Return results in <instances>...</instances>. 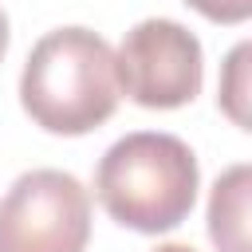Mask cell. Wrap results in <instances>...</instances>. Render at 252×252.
<instances>
[{
  "instance_id": "obj_1",
  "label": "cell",
  "mask_w": 252,
  "mask_h": 252,
  "mask_svg": "<svg viewBox=\"0 0 252 252\" xmlns=\"http://www.w3.org/2000/svg\"><path fill=\"white\" fill-rule=\"evenodd\" d=\"M118 98L114 51L91 28L47 32L20 75L24 114L47 134H91L114 114Z\"/></svg>"
},
{
  "instance_id": "obj_2",
  "label": "cell",
  "mask_w": 252,
  "mask_h": 252,
  "mask_svg": "<svg viewBox=\"0 0 252 252\" xmlns=\"http://www.w3.org/2000/svg\"><path fill=\"white\" fill-rule=\"evenodd\" d=\"M201 169L193 150L177 134L134 130L118 138L94 169V197L102 209L134 232L177 228L197 201Z\"/></svg>"
},
{
  "instance_id": "obj_3",
  "label": "cell",
  "mask_w": 252,
  "mask_h": 252,
  "mask_svg": "<svg viewBox=\"0 0 252 252\" xmlns=\"http://www.w3.org/2000/svg\"><path fill=\"white\" fill-rule=\"evenodd\" d=\"M91 193L75 173L32 169L0 201V252H87Z\"/></svg>"
},
{
  "instance_id": "obj_4",
  "label": "cell",
  "mask_w": 252,
  "mask_h": 252,
  "mask_svg": "<svg viewBox=\"0 0 252 252\" xmlns=\"http://www.w3.org/2000/svg\"><path fill=\"white\" fill-rule=\"evenodd\" d=\"M118 91L146 110H173L197 98L205 79L201 39L177 20H142L122 35L114 51Z\"/></svg>"
},
{
  "instance_id": "obj_5",
  "label": "cell",
  "mask_w": 252,
  "mask_h": 252,
  "mask_svg": "<svg viewBox=\"0 0 252 252\" xmlns=\"http://www.w3.org/2000/svg\"><path fill=\"white\" fill-rule=\"evenodd\" d=\"M248 193L252 169L232 165L217 177L209 197V240L220 252H248Z\"/></svg>"
},
{
  "instance_id": "obj_6",
  "label": "cell",
  "mask_w": 252,
  "mask_h": 252,
  "mask_svg": "<svg viewBox=\"0 0 252 252\" xmlns=\"http://www.w3.org/2000/svg\"><path fill=\"white\" fill-rule=\"evenodd\" d=\"M248 59H252V43H236L220 75V110L240 130H248Z\"/></svg>"
},
{
  "instance_id": "obj_7",
  "label": "cell",
  "mask_w": 252,
  "mask_h": 252,
  "mask_svg": "<svg viewBox=\"0 0 252 252\" xmlns=\"http://www.w3.org/2000/svg\"><path fill=\"white\" fill-rule=\"evenodd\" d=\"M213 24H244L252 16V0H185Z\"/></svg>"
},
{
  "instance_id": "obj_8",
  "label": "cell",
  "mask_w": 252,
  "mask_h": 252,
  "mask_svg": "<svg viewBox=\"0 0 252 252\" xmlns=\"http://www.w3.org/2000/svg\"><path fill=\"white\" fill-rule=\"evenodd\" d=\"M4 51H8V16L0 8V59H4Z\"/></svg>"
},
{
  "instance_id": "obj_9",
  "label": "cell",
  "mask_w": 252,
  "mask_h": 252,
  "mask_svg": "<svg viewBox=\"0 0 252 252\" xmlns=\"http://www.w3.org/2000/svg\"><path fill=\"white\" fill-rule=\"evenodd\" d=\"M154 252H197V248H189V244H158Z\"/></svg>"
}]
</instances>
